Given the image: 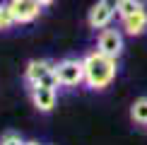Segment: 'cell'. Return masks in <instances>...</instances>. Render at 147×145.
<instances>
[{
  "instance_id": "cell-12",
  "label": "cell",
  "mask_w": 147,
  "mask_h": 145,
  "mask_svg": "<svg viewBox=\"0 0 147 145\" xmlns=\"http://www.w3.org/2000/svg\"><path fill=\"white\" fill-rule=\"evenodd\" d=\"M24 140L20 136H17V133H5L3 138H0V145H22Z\"/></svg>"
},
{
  "instance_id": "cell-3",
  "label": "cell",
  "mask_w": 147,
  "mask_h": 145,
  "mask_svg": "<svg viewBox=\"0 0 147 145\" xmlns=\"http://www.w3.org/2000/svg\"><path fill=\"white\" fill-rule=\"evenodd\" d=\"M96 51H101L104 56H111L118 60L121 53H123V32L113 27L101 29L99 36H96Z\"/></svg>"
},
{
  "instance_id": "cell-5",
  "label": "cell",
  "mask_w": 147,
  "mask_h": 145,
  "mask_svg": "<svg viewBox=\"0 0 147 145\" xmlns=\"http://www.w3.org/2000/svg\"><path fill=\"white\" fill-rule=\"evenodd\" d=\"M10 7H12V15H15L17 24H29L39 17L41 12V5L36 0H7Z\"/></svg>"
},
{
  "instance_id": "cell-1",
  "label": "cell",
  "mask_w": 147,
  "mask_h": 145,
  "mask_svg": "<svg viewBox=\"0 0 147 145\" xmlns=\"http://www.w3.org/2000/svg\"><path fill=\"white\" fill-rule=\"evenodd\" d=\"M84 63V85L89 89H106L116 80L118 72V60L111 56H104L101 51H92L82 58Z\"/></svg>"
},
{
  "instance_id": "cell-7",
  "label": "cell",
  "mask_w": 147,
  "mask_h": 145,
  "mask_svg": "<svg viewBox=\"0 0 147 145\" xmlns=\"http://www.w3.org/2000/svg\"><path fill=\"white\" fill-rule=\"evenodd\" d=\"M29 92H32L34 106L41 114L53 111V106H56V89H51V87H29Z\"/></svg>"
},
{
  "instance_id": "cell-13",
  "label": "cell",
  "mask_w": 147,
  "mask_h": 145,
  "mask_svg": "<svg viewBox=\"0 0 147 145\" xmlns=\"http://www.w3.org/2000/svg\"><path fill=\"white\" fill-rule=\"evenodd\" d=\"M36 3H39L41 7H48V5H53V0H36Z\"/></svg>"
},
{
  "instance_id": "cell-4",
  "label": "cell",
  "mask_w": 147,
  "mask_h": 145,
  "mask_svg": "<svg viewBox=\"0 0 147 145\" xmlns=\"http://www.w3.org/2000/svg\"><path fill=\"white\" fill-rule=\"evenodd\" d=\"M116 5H118V0H99V3L89 10L87 24L92 29H106V27H111V22L116 17Z\"/></svg>"
},
{
  "instance_id": "cell-8",
  "label": "cell",
  "mask_w": 147,
  "mask_h": 145,
  "mask_svg": "<svg viewBox=\"0 0 147 145\" xmlns=\"http://www.w3.org/2000/svg\"><path fill=\"white\" fill-rule=\"evenodd\" d=\"M51 70H53V63H51V60H29L27 70H24V80H27L29 87H34V85H39L41 77L48 75Z\"/></svg>"
},
{
  "instance_id": "cell-11",
  "label": "cell",
  "mask_w": 147,
  "mask_h": 145,
  "mask_svg": "<svg viewBox=\"0 0 147 145\" xmlns=\"http://www.w3.org/2000/svg\"><path fill=\"white\" fill-rule=\"evenodd\" d=\"M15 24H17V20H15V15H12L10 3H0V32H7Z\"/></svg>"
},
{
  "instance_id": "cell-6",
  "label": "cell",
  "mask_w": 147,
  "mask_h": 145,
  "mask_svg": "<svg viewBox=\"0 0 147 145\" xmlns=\"http://www.w3.org/2000/svg\"><path fill=\"white\" fill-rule=\"evenodd\" d=\"M121 29H123L128 36H142L147 32V5L142 10H138L135 15L121 20Z\"/></svg>"
},
{
  "instance_id": "cell-9",
  "label": "cell",
  "mask_w": 147,
  "mask_h": 145,
  "mask_svg": "<svg viewBox=\"0 0 147 145\" xmlns=\"http://www.w3.org/2000/svg\"><path fill=\"white\" fill-rule=\"evenodd\" d=\"M130 119L138 126H147V97H138L130 104Z\"/></svg>"
},
{
  "instance_id": "cell-2",
  "label": "cell",
  "mask_w": 147,
  "mask_h": 145,
  "mask_svg": "<svg viewBox=\"0 0 147 145\" xmlns=\"http://www.w3.org/2000/svg\"><path fill=\"white\" fill-rule=\"evenodd\" d=\"M56 75L60 87H80L84 82V63L80 58H65L56 63Z\"/></svg>"
},
{
  "instance_id": "cell-14",
  "label": "cell",
  "mask_w": 147,
  "mask_h": 145,
  "mask_svg": "<svg viewBox=\"0 0 147 145\" xmlns=\"http://www.w3.org/2000/svg\"><path fill=\"white\" fill-rule=\"evenodd\" d=\"M22 145H41V143H39V140H24Z\"/></svg>"
},
{
  "instance_id": "cell-10",
  "label": "cell",
  "mask_w": 147,
  "mask_h": 145,
  "mask_svg": "<svg viewBox=\"0 0 147 145\" xmlns=\"http://www.w3.org/2000/svg\"><path fill=\"white\" fill-rule=\"evenodd\" d=\"M145 5H147L145 0H118V5H116V15H118L121 20H125V17L135 15L138 10H142Z\"/></svg>"
}]
</instances>
